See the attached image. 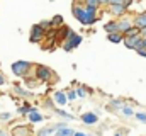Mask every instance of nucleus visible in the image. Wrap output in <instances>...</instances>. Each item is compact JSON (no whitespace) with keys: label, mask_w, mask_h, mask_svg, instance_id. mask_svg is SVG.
Listing matches in <instances>:
<instances>
[{"label":"nucleus","mask_w":146,"mask_h":136,"mask_svg":"<svg viewBox=\"0 0 146 136\" xmlns=\"http://www.w3.org/2000/svg\"><path fill=\"white\" fill-rule=\"evenodd\" d=\"M97 9L95 7H80V5H73V15L76 21H80L83 26H92L97 19Z\"/></svg>","instance_id":"obj_1"},{"label":"nucleus","mask_w":146,"mask_h":136,"mask_svg":"<svg viewBox=\"0 0 146 136\" xmlns=\"http://www.w3.org/2000/svg\"><path fill=\"white\" fill-rule=\"evenodd\" d=\"M29 70H31L29 61H15V63H12V73L15 77H27Z\"/></svg>","instance_id":"obj_2"},{"label":"nucleus","mask_w":146,"mask_h":136,"mask_svg":"<svg viewBox=\"0 0 146 136\" xmlns=\"http://www.w3.org/2000/svg\"><path fill=\"white\" fill-rule=\"evenodd\" d=\"M126 44V48L129 49H138V48H143V36H131V37H124L122 41Z\"/></svg>","instance_id":"obj_3"},{"label":"nucleus","mask_w":146,"mask_h":136,"mask_svg":"<svg viewBox=\"0 0 146 136\" xmlns=\"http://www.w3.org/2000/svg\"><path fill=\"white\" fill-rule=\"evenodd\" d=\"M80 43H82V36L80 34H75V33H70V36L66 37V43H65L63 49L65 51H72L73 48L80 46Z\"/></svg>","instance_id":"obj_4"},{"label":"nucleus","mask_w":146,"mask_h":136,"mask_svg":"<svg viewBox=\"0 0 146 136\" xmlns=\"http://www.w3.org/2000/svg\"><path fill=\"white\" fill-rule=\"evenodd\" d=\"M44 33H46V27L42 26V24H36V26H33V29H31V43H39L42 37H44Z\"/></svg>","instance_id":"obj_5"},{"label":"nucleus","mask_w":146,"mask_h":136,"mask_svg":"<svg viewBox=\"0 0 146 136\" xmlns=\"http://www.w3.org/2000/svg\"><path fill=\"white\" fill-rule=\"evenodd\" d=\"M36 78L41 82H48L53 78V71L48 67H36Z\"/></svg>","instance_id":"obj_6"},{"label":"nucleus","mask_w":146,"mask_h":136,"mask_svg":"<svg viewBox=\"0 0 146 136\" xmlns=\"http://www.w3.org/2000/svg\"><path fill=\"white\" fill-rule=\"evenodd\" d=\"M82 123H85V124H88V126H92V124H95L97 121H99V117H97V114H94V112H85V114H82Z\"/></svg>","instance_id":"obj_7"},{"label":"nucleus","mask_w":146,"mask_h":136,"mask_svg":"<svg viewBox=\"0 0 146 136\" xmlns=\"http://www.w3.org/2000/svg\"><path fill=\"white\" fill-rule=\"evenodd\" d=\"M127 10V7L124 3H117V5H110V14L112 15H124Z\"/></svg>","instance_id":"obj_8"},{"label":"nucleus","mask_w":146,"mask_h":136,"mask_svg":"<svg viewBox=\"0 0 146 136\" xmlns=\"http://www.w3.org/2000/svg\"><path fill=\"white\" fill-rule=\"evenodd\" d=\"M133 24H134L136 27H139V29H145L146 27V12L138 14V15L134 17V21H133Z\"/></svg>","instance_id":"obj_9"},{"label":"nucleus","mask_w":146,"mask_h":136,"mask_svg":"<svg viewBox=\"0 0 146 136\" xmlns=\"http://www.w3.org/2000/svg\"><path fill=\"white\" fill-rule=\"evenodd\" d=\"M12 136H31V129L26 126H15L12 129Z\"/></svg>","instance_id":"obj_10"},{"label":"nucleus","mask_w":146,"mask_h":136,"mask_svg":"<svg viewBox=\"0 0 146 136\" xmlns=\"http://www.w3.org/2000/svg\"><path fill=\"white\" fill-rule=\"evenodd\" d=\"M104 29H106V33H107V34L119 33V21H110V22H106Z\"/></svg>","instance_id":"obj_11"},{"label":"nucleus","mask_w":146,"mask_h":136,"mask_svg":"<svg viewBox=\"0 0 146 136\" xmlns=\"http://www.w3.org/2000/svg\"><path fill=\"white\" fill-rule=\"evenodd\" d=\"M133 26H134L133 21H129V19H121V21H119V33L124 34L126 31H129Z\"/></svg>","instance_id":"obj_12"},{"label":"nucleus","mask_w":146,"mask_h":136,"mask_svg":"<svg viewBox=\"0 0 146 136\" xmlns=\"http://www.w3.org/2000/svg\"><path fill=\"white\" fill-rule=\"evenodd\" d=\"M107 39H109L110 43H121V41H124V34H122V33L107 34Z\"/></svg>","instance_id":"obj_13"},{"label":"nucleus","mask_w":146,"mask_h":136,"mask_svg":"<svg viewBox=\"0 0 146 136\" xmlns=\"http://www.w3.org/2000/svg\"><path fill=\"white\" fill-rule=\"evenodd\" d=\"M29 121H31V123H41V121H42V116L37 112L34 107H33V111L29 112Z\"/></svg>","instance_id":"obj_14"},{"label":"nucleus","mask_w":146,"mask_h":136,"mask_svg":"<svg viewBox=\"0 0 146 136\" xmlns=\"http://www.w3.org/2000/svg\"><path fill=\"white\" fill-rule=\"evenodd\" d=\"M54 101L58 102L60 105H65V104L68 102V97H66L63 92H56V94H54Z\"/></svg>","instance_id":"obj_15"},{"label":"nucleus","mask_w":146,"mask_h":136,"mask_svg":"<svg viewBox=\"0 0 146 136\" xmlns=\"http://www.w3.org/2000/svg\"><path fill=\"white\" fill-rule=\"evenodd\" d=\"M73 135H75V133H73L68 126H63V128H60V129L56 131V136H73Z\"/></svg>","instance_id":"obj_16"},{"label":"nucleus","mask_w":146,"mask_h":136,"mask_svg":"<svg viewBox=\"0 0 146 136\" xmlns=\"http://www.w3.org/2000/svg\"><path fill=\"white\" fill-rule=\"evenodd\" d=\"M61 22H63V17H61V15H56L54 19L49 21V26H51V27H56V26H60Z\"/></svg>","instance_id":"obj_17"},{"label":"nucleus","mask_w":146,"mask_h":136,"mask_svg":"<svg viewBox=\"0 0 146 136\" xmlns=\"http://www.w3.org/2000/svg\"><path fill=\"white\" fill-rule=\"evenodd\" d=\"M121 111H122V114H124V116H133V114H134V111H133V107H131V105H122V107H121Z\"/></svg>","instance_id":"obj_18"},{"label":"nucleus","mask_w":146,"mask_h":136,"mask_svg":"<svg viewBox=\"0 0 146 136\" xmlns=\"http://www.w3.org/2000/svg\"><path fill=\"white\" fill-rule=\"evenodd\" d=\"M14 92H15V94H19L21 97H27V95H29V92H27V90H24V89H21V87H17V85L14 87Z\"/></svg>","instance_id":"obj_19"},{"label":"nucleus","mask_w":146,"mask_h":136,"mask_svg":"<svg viewBox=\"0 0 146 136\" xmlns=\"http://www.w3.org/2000/svg\"><path fill=\"white\" fill-rule=\"evenodd\" d=\"M85 5H88V7H95V9H99V5H100V2H99V0H85Z\"/></svg>","instance_id":"obj_20"},{"label":"nucleus","mask_w":146,"mask_h":136,"mask_svg":"<svg viewBox=\"0 0 146 136\" xmlns=\"http://www.w3.org/2000/svg\"><path fill=\"white\" fill-rule=\"evenodd\" d=\"M75 92H76V97H80V99H83V97L87 95V92H85V89H83V87H78Z\"/></svg>","instance_id":"obj_21"},{"label":"nucleus","mask_w":146,"mask_h":136,"mask_svg":"<svg viewBox=\"0 0 146 136\" xmlns=\"http://www.w3.org/2000/svg\"><path fill=\"white\" fill-rule=\"evenodd\" d=\"M54 112H58L60 116H63V117H66V119H73L72 114H68V112H65V111H61V109H54Z\"/></svg>","instance_id":"obj_22"},{"label":"nucleus","mask_w":146,"mask_h":136,"mask_svg":"<svg viewBox=\"0 0 146 136\" xmlns=\"http://www.w3.org/2000/svg\"><path fill=\"white\" fill-rule=\"evenodd\" d=\"M66 97H68V101H75V99H76V92H75V90H70V92L66 94Z\"/></svg>","instance_id":"obj_23"},{"label":"nucleus","mask_w":146,"mask_h":136,"mask_svg":"<svg viewBox=\"0 0 146 136\" xmlns=\"http://www.w3.org/2000/svg\"><path fill=\"white\" fill-rule=\"evenodd\" d=\"M136 117H138L141 123H146V112H138V114H136Z\"/></svg>","instance_id":"obj_24"},{"label":"nucleus","mask_w":146,"mask_h":136,"mask_svg":"<svg viewBox=\"0 0 146 136\" xmlns=\"http://www.w3.org/2000/svg\"><path fill=\"white\" fill-rule=\"evenodd\" d=\"M136 51H138V55H139V56H143V58H146V49H145V48H138Z\"/></svg>","instance_id":"obj_25"},{"label":"nucleus","mask_w":146,"mask_h":136,"mask_svg":"<svg viewBox=\"0 0 146 136\" xmlns=\"http://www.w3.org/2000/svg\"><path fill=\"white\" fill-rule=\"evenodd\" d=\"M126 0H109V5H117V3H124Z\"/></svg>","instance_id":"obj_26"},{"label":"nucleus","mask_w":146,"mask_h":136,"mask_svg":"<svg viewBox=\"0 0 146 136\" xmlns=\"http://www.w3.org/2000/svg\"><path fill=\"white\" fill-rule=\"evenodd\" d=\"M0 117L2 119H10V114L9 112H3V114H0Z\"/></svg>","instance_id":"obj_27"},{"label":"nucleus","mask_w":146,"mask_h":136,"mask_svg":"<svg viewBox=\"0 0 146 136\" xmlns=\"http://www.w3.org/2000/svg\"><path fill=\"white\" fill-rule=\"evenodd\" d=\"M5 83V77L3 75H0V85H3Z\"/></svg>","instance_id":"obj_28"},{"label":"nucleus","mask_w":146,"mask_h":136,"mask_svg":"<svg viewBox=\"0 0 146 136\" xmlns=\"http://www.w3.org/2000/svg\"><path fill=\"white\" fill-rule=\"evenodd\" d=\"M73 136H87V135H85V133H82V131H76Z\"/></svg>","instance_id":"obj_29"},{"label":"nucleus","mask_w":146,"mask_h":136,"mask_svg":"<svg viewBox=\"0 0 146 136\" xmlns=\"http://www.w3.org/2000/svg\"><path fill=\"white\" fill-rule=\"evenodd\" d=\"M131 3H133V0H126V2H124V5H126V7H129Z\"/></svg>","instance_id":"obj_30"},{"label":"nucleus","mask_w":146,"mask_h":136,"mask_svg":"<svg viewBox=\"0 0 146 136\" xmlns=\"http://www.w3.org/2000/svg\"><path fill=\"white\" fill-rule=\"evenodd\" d=\"M99 2H100V5H107L109 3V0H99Z\"/></svg>","instance_id":"obj_31"},{"label":"nucleus","mask_w":146,"mask_h":136,"mask_svg":"<svg viewBox=\"0 0 146 136\" xmlns=\"http://www.w3.org/2000/svg\"><path fill=\"white\" fill-rule=\"evenodd\" d=\"M141 36H143V37H146V27H145V29H141Z\"/></svg>","instance_id":"obj_32"},{"label":"nucleus","mask_w":146,"mask_h":136,"mask_svg":"<svg viewBox=\"0 0 146 136\" xmlns=\"http://www.w3.org/2000/svg\"><path fill=\"white\" fill-rule=\"evenodd\" d=\"M143 48L146 49V37H143Z\"/></svg>","instance_id":"obj_33"},{"label":"nucleus","mask_w":146,"mask_h":136,"mask_svg":"<svg viewBox=\"0 0 146 136\" xmlns=\"http://www.w3.org/2000/svg\"><path fill=\"white\" fill-rule=\"evenodd\" d=\"M115 136H121V133H117V135H115Z\"/></svg>","instance_id":"obj_34"},{"label":"nucleus","mask_w":146,"mask_h":136,"mask_svg":"<svg viewBox=\"0 0 146 136\" xmlns=\"http://www.w3.org/2000/svg\"><path fill=\"white\" fill-rule=\"evenodd\" d=\"M87 136H88V135H87Z\"/></svg>","instance_id":"obj_35"}]
</instances>
